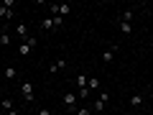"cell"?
<instances>
[{"label":"cell","mask_w":153,"mask_h":115,"mask_svg":"<svg viewBox=\"0 0 153 115\" xmlns=\"http://www.w3.org/2000/svg\"><path fill=\"white\" fill-rule=\"evenodd\" d=\"M133 18H135V10H133V8H128V10L120 13V18H117V21H128V23H133Z\"/></svg>","instance_id":"5bb4252c"},{"label":"cell","mask_w":153,"mask_h":115,"mask_svg":"<svg viewBox=\"0 0 153 115\" xmlns=\"http://www.w3.org/2000/svg\"><path fill=\"white\" fill-rule=\"evenodd\" d=\"M87 87H89V90H100V79H97V77H89Z\"/></svg>","instance_id":"ac0fdd59"},{"label":"cell","mask_w":153,"mask_h":115,"mask_svg":"<svg viewBox=\"0 0 153 115\" xmlns=\"http://www.w3.org/2000/svg\"><path fill=\"white\" fill-rule=\"evenodd\" d=\"M151 115H153V110H151Z\"/></svg>","instance_id":"44dd1931"},{"label":"cell","mask_w":153,"mask_h":115,"mask_svg":"<svg viewBox=\"0 0 153 115\" xmlns=\"http://www.w3.org/2000/svg\"><path fill=\"white\" fill-rule=\"evenodd\" d=\"M76 115H94L89 108H76Z\"/></svg>","instance_id":"d6986e66"},{"label":"cell","mask_w":153,"mask_h":115,"mask_svg":"<svg viewBox=\"0 0 153 115\" xmlns=\"http://www.w3.org/2000/svg\"><path fill=\"white\" fill-rule=\"evenodd\" d=\"M87 82H89V77L84 74V72H79V74H76V90H79L76 95H79V100H84V97L89 95V87H87Z\"/></svg>","instance_id":"7a4b0ae2"},{"label":"cell","mask_w":153,"mask_h":115,"mask_svg":"<svg viewBox=\"0 0 153 115\" xmlns=\"http://www.w3.org/2000/svg\"><path fill=\"white\" fill-rule=\"evenodd\" d=\"M0 31H3V33H0V44L10 46V33H8V28H0Z\"/></svg>","instance_id":"2e32d148"},{"label":"cell","mask_w":153,"mask_h":115,"mask_svg":"<svg viewBox=\"0 0 153 115\" xmlns=\"http://www.w3.org/2000/svg\"><path fill=\"white\" fill-rule=\"evenodd\" d=\"M33 46H36V36H28L26 41L18 46V56H28V54L33 51Z\"/></svg>","instance_id":"8992f818"},{"label":"cell","mask_w":153,"mask_h":115,"mask_svg":"<svg viewBox=\"0 0 153 115\" xmlns=\"http://www.w3.org/2000/svg\"><path fill=\"white\" fill-rule=\"evenodd\" d=\"M76 97H79L76 92H64L61 95V105H64L66 110H74L76 113Z\"/></svg>","instance_id":"5b68a950"},{"label":"cell","mask_w":153,"mask_h":115,"mask_svg":"<svg viewBox=\"0 0 153 115\" xmlns=\"http://www.w3.org/2000/svg\"><path fill=\"white\" fill-rule=\"evenodd\" d=\"M13 16H16V10H10V8H5L3 3H0V18H3V21H10Z\"/></svg>","instance_id":"8fae6325"},{"label":"cell","mask_w":153,"mask_h":115,"mask_svg":"<svg viewBox=\"0 0 153 115\" xmlns=\"http://www.w3.org/2000/svg\"><path fill=\"white\" fill-rule=\"evenodd\" d=\"M115 56H117V46H107V49L102 51V61H105V64H110Z\"/></svg>","instance_id":"ba28073f"},{"label":"cell","mask_w":153,"mask_h":115,"mask_svg":"<svg viewBox=\"0 0 153 115\" xmlns=\"http://www.w3.org/2000/svg\"><path fill=\"white\" fill-rule=\"evenodd\" d=\"M21 97L26 100L28 105L36 100V95H33V84H31V82H21Z\"/></svg>","instance_id":"52a82bcc"},{"label":"cell","mask_w":153,"mask_h":115,"mask_svg":"<svg viewBox=\"0 0 153 115\" xmlns=\"http://www.w3.org/2000/svg\"><path fill=\"white\" fill-rule=\"evenodd\" d=\"M107 102H110V92H105V90H100V95H97V100H94V113L97 115H102L105 113V108H107Z\"/></svg>","instance_id":"3957f363"},{"label":"cell","mask_w":153,"mask_h":115,"mask_svg":"<svg viewBox=\"0 0 153 115\" xmlns=\"http://www.w3.org/2000/svg\"><path fill=\"white\" fill-rule=\"evenodd\" d=\"M130 105H133V108H140V105H143V95H133V97H130Z\"/></svg>","instance_id":"e0dca14e"},{"label":"cell","mask_w":153,"mask_h":115,"mask_svg":"<svg viewBox=\"0 0 153 115\" xmlns=\"http://www.w3.org/2000/svg\"><path fill=\"white\" fill-rule=\"evenodd\" d=\"M49 10H51V16L66 18V16L71 13V5H66V3H51V5H49Z\"/></svg>","instance_id":"277c9868"},{"label":"cell","mask_w":153,"mask_h":115,"mask_svg":"<svg viewBox=\"0 0 153 115\" xmlns=\"http://www.w3.org/2000/svg\"><path fill=\"white\" fill-rule=\"evenodd\" d=\"M16 36H21L23 41L28 38V26H26V23H18V26H16Z\"/></svg>","instance_id":"9a60e30c"},{"label":"cell","mask_w":153,"mask_h":115,"mask_svg":"<svg viewBox=\"0 0 153 115\" xmlns=\"http://www.w3.org/2000/svg\"><path fill=\"white\" fill-rule=\"evenodd\" d=\"M41 28H46V31H59V28H64V18L59 16H49L41 21Z\"/></svg>","instance_id":"6da1fadb"},{"label":"cell","mask_w":153,"mask_h":115,"mask_svg":"<svg viewBox=\"0 0 153 115\" xmlns=\"http://www.w3.org/2000/svg\"><path fill=\"white\" fill-rule=\"evenodd\" d=\"M3 77H5L8 82H13V79L18 77V69H16V66H8V69H3Z\"/></svg>","instance_id":"4fadbf2b"},{"label":"cell","mask_w":153,"mask_h":115,"mask_svg":"<svg viewBox=\"0 0 153 115\" xmlns=\"http://www.w3.org/2000/svg\"><path fill=\"white\" fill-rule=\"evenodd\" d=\"M117 28H120V33H125V36L133 33V23H128V21H117Z\"/></svg>","instance_id":"30bf717a"},{"label":"cell","mask_w":153,"mask_h":115,"mask_svg":"<svg viewBox=\"0 0 153 115\" xmlns=\"http://www.w3.org/2000/svg\"><path fill=\"white\" fill-rule=\"evenodd\" d=\"M0 115H18V110H8V113H0Z\"/></svg>","instance_id":"ffe728a7"},{"label":"cell","mask_w":153,"mask_h":115,"mask_svg":"<svg viewBox=\"0 0 153 115\" xmlns=\"http://www.w3.org/2000/svg\"><path fill=\"white\" fill-rule=\"evenodd\" d=\"M0 108H3V113H8V110H16V102L10 97H3L0 100Z\"/></svg>","instance_id":"7c38bea8"},{"label":"cell","mask_w":153,"mask_h":115,"mask_svg":"<svg viewBox=\"0 0 153 115\" xmlns=\"http://www.w3.org/2000/svg\"><path fill=\"white\" fill-rule=\"evenodd\" d=\"M64 66H66V59H56V61H51L49 72H51V74H56V72H61Z\"/></svg>","instance_id":"9c48e42d"},{"label":"cell","mask_w":153,"mask_h":115,"mask_svg":"<svg viewBox=\"0 0 153 115\" xmlns=\"http://www.w3.org/2000/svg\"><path fill=\"white\" fill-rule=\"evenodd\" d=\"M0 33H3V31H0Z\"/></svg>","instance_id":"7402d4cb"}]
</instances>
